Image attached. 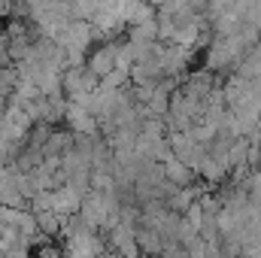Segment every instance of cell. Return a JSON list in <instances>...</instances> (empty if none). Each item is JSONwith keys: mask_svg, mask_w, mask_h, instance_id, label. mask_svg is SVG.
I'll use <instances>...</instances> for the list:
<instances>
[{"mask_svg": "<svg viewBox=\"0 0 261 258\" xmlns=\"http://www.w3.org/2000/svg\"><path fill=\"white\" fill-rule=\"evenodd\" d=\"M164 173H167V179H170V183H182V186H186V183H189V176H192V173H189V167L182 164V158H179V161H176V158H167V161H164Z\"/></svg>", "mask_w": 261, "mask_h": 258, "instance_id": "7a4b0ae2", "label": "cell"}, {"mask_svg": "<svg viewBox=\"0 0 261 258\" xmlns=\"http://www.w3.org/2000/svg\"><path fill=\"white\" fill-rule=\"evenodd\" d=\"M125 237H128V228H116V231H113V240H119V243H122ZM122 252H137V246L125 243V249H122Z\"/></svg>", "mask_w": 261, "mask_h": 258, "instance_id": "3957f363", "label": "cell"}, {"mask_svg": "<svg viewBox=\"0 0 261 258\" xmlns=\"http://www.w3.org/2000/svg\"><path fill=\"white\" fill-rule=\"evenodd\" d=\"M119 64V46H107V49H100L94 58H91V70L97 73V76H107V73H113Z\"/></svg>", "mask_w": 261, "mask_h": 258, "instance_id": "6da1fadb", "label": "cell"}]
</instances>
